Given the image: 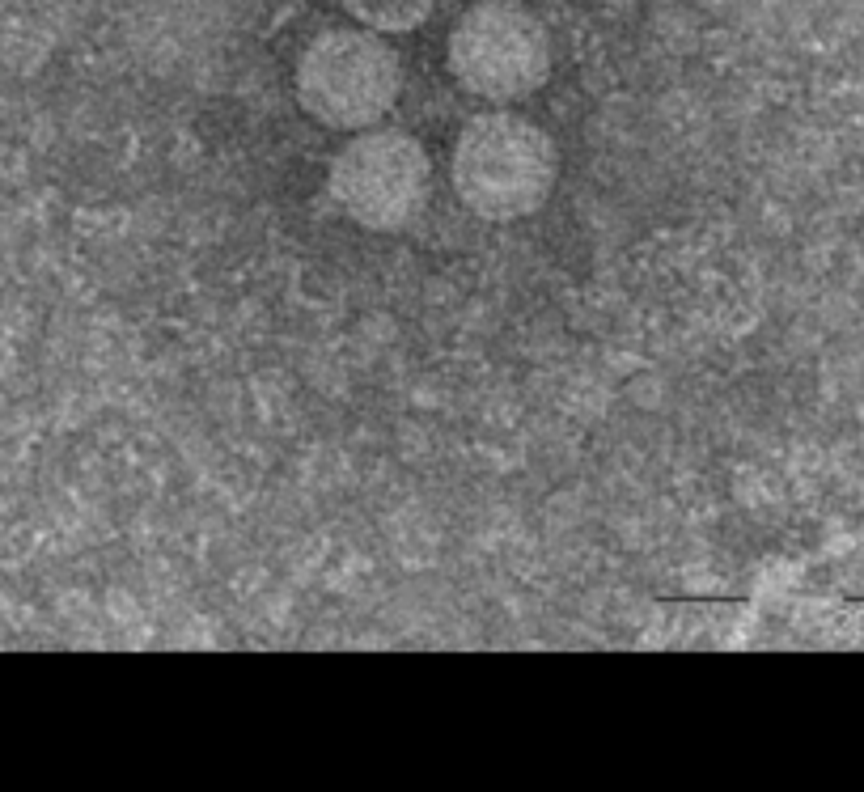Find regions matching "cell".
Returning <instances> with one entry per match:
<instances>
[{
  "instance_id": "3957f363",
  "label": "cell",
  "mask_w": 864,
  "mask_h": 792,
  "mask_svg": "<svg viewBox=\"0 0 864 792\" xmlns=\"http://www.w3.org/2000/svg\"><path fill=\"white\" fill-rule=\"evenodd\" d=\"M445 60L471 98L526 102L551 77V30L517 0H479L449 30Z\"/></svg>"
},
{
  "instance_id": "6da1fadb",
  "label": "cell",
  "mask_w": 864,
  "mask_h": 792,
  "mask_svg": "<svg viewBox=\"0 0 864 792\" xmlns=\"http://www.w3.org/2000/svg\"><path fill=\"white\" fill-rule=\"evenodd\" d=\"M560 153L543 123L517 111H483L462 123L449 153V183L466 212L509 225L551 200Z\"/></svg>"
},
{
  "instance_id": "5b68a950",
  "label": "cell",
  "mask_w": 864,
  "mask_h": 792,
  "mask_svg": "<svg viewBox=\"0 0 864 792\" xmlns=\"http://www.w3.org/2000/svg\"><path fill=\"white\" fill-rule=\"evenodd\" d=\"M437 0H344V9L356 17V26L377 34H407L424 26Z\"/></svg>"
},
{
  "instance_id": "7a4b0ae2",
  "label": "cell",
  "mask_w": 864,
  "mask_h": 792,
  "mask_svg": "<svg viewBox=\"0 0 864 792\" xmlns=\"http://www.w3.org/2000/svg\"><path fill=\"white\" fill-rule=\"evenodd\" d=\"M297 102L331 132L377 128L403 94V60L377 30L335 26L305 43L297 60Z\"/></svg>"
},
{
  "instance_id": "277c9868",
  "label": "cell",
  "mask_w": 864,
  "mask_h": 792,
  "mask_svg": "<svg viewBox=\"0 0 864 792\" xmlns=\"http://www.w3.org/2000/svg\"><path fill=\"white\" fill-rule=\"evenodd\" d=\"M432 166L424 144L403 128H365L335 153L327 191L352 225L394 233L416 221L428 200Z\"/></svg>"
}]
</instances>
